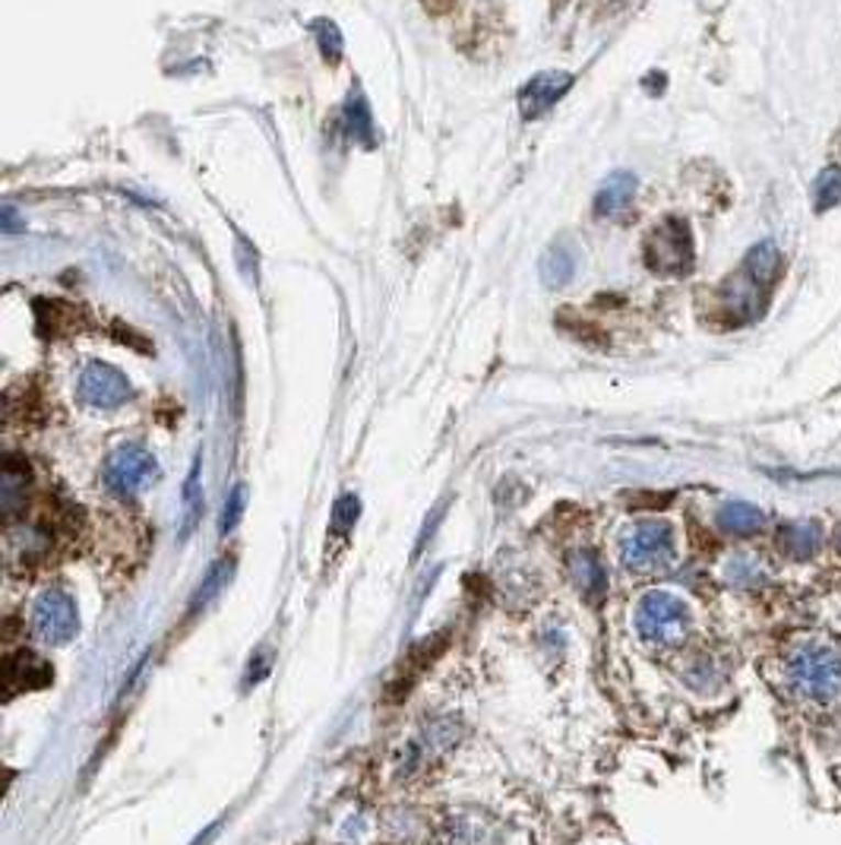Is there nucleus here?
Segmentation results:
<instances>
[{"label":"nucleus","mask_w":841,"mask_h":845,"mask_svg":"<svg viewBox=\"0 0 841 845\" xmlns=\"http://www.w3.org/2000/svg\"><path fill=\"white\" fill-rule=\"evenodd\" d=\"M633 627L642 646L659 652H674L687 646L693 637V608L674 592H645L637 602Z\"/></svg>","instance_id":"3"},{"label":"nucleus","mask_w":841,"mask_h":845,"mask_svg":"<svg viewBox=\"0 0 841 845\" xmlns=\"http://www.w3.org/2000/svg\"><path fill=\"white\" fill-rule=\"evenodd\" d=\"M225 567H229V563H225V561L212 563L209 577H206L203 583H200V590H197V595H193V608H200L206 599H209L212 592H215V590H219V586H222V583H225Z\"/></svg>","instance_id":"21"},{"label":"nucleus","mask_w":841,"mask_h":845,"mask_svg":"<svg viewBox=\"0 0 841 845\" xmlns=\"http://www.w3.org/2000/svg\"><path fill=\"white\" fill-rule=\"evenodd\" d=\"M158 475V462L143 447H118L104 462V485L118 497H133Z\"/></svg>","instance_id":"6"},{"label":"nucleus","mask_w":841,"mask_h":845,"mask_svg":"<svg viewBox=\"0 0 841 845\" xmlns=\"http://www.w3.org/2000/svg\"><path fill=\"white\" fill-rule=\"evenodd\" d=\"M538 276L547 288H563L566 282L576 276V256L569 254V248L563 244H551L544 254H541V263H538Z\"/></svg>","instance_id":"13"},{"label":"nucleus","mask_w":841,"mask_h":845,"mask_svg":"<svg viewBox=\"0 0 841 845\" xmlns=\"http://www.w3.org/2000/svg\"><path fill=\"white\" fill-rule=\"evenodd\" d=\"M200 511H203V487H200V460H197L193 469H190V475H187V485H184V526H180V536H190Z\"/></svg>","instance_id":"18"},{"label":"nucleus","mask_w":841,"mask_h":845,"mask_svg":"<svg viewBox=\"0 0 841 845\" xmlns=\"http://www.w3.org/2000/svg\"><path fill=\"white\" fill-rule=\"evenodd\" d=\"M785 691L807 706H826L841 693V649L836 643L804 637L782 659Z\"/></svg>","instance_id":"1"},{"label":"nucleus","mask_w":841,"mask_h":845,"mask_svg":"<svg viewBox=\"0 0 841 845\" xmlns=\"http://www.w3.org/2000/svg\"><path fill=\"white\" fill-rule=\"evenodd\" d=\"M26 229V219H20V212H16V206L7 204L3 206V231L7 234H16V231Z\"/></svg>","instance_id":"22"},{"label":"nucleus","mask_w":841,"mask_h":845,"mask_svg":"<svg viewBox=\"0 0 841 845\" xmlns=\"http://www.w3.org/2000/svg\"><path fill=\"white\" fill-rule=\"evenodd\" d=\"M456 3H460V0H424V7H428L431 13H436V17H440V13H450Z\"/></svg>","instance_id":"23"},{"label":"nucleus","mask_w":841,"mask_h":845,"mask_svg":"<svg viewBox=\"0 0 841 845\" xmlns=\"http://www.w3.org/2000/svg\"><path fill=\"white\" fill-rule=\"evenodd\" d=\"M569 86H573V77L563 74V70H547V74H538V77L529 79V83L522 86V92H519V111H522V118H525V121L544 118V114L569 92Z\"/></svg>","instance_id":"9"},{"label":"nucleus","mask_w":841,"mask_h":845,"mask_svg":"<svg viewBox=\"0 0 841 845\" xmlns=\"http://www.w3.org/2000/svg\"><path fill=\"white\" fill-rule=\"evenodd\" d=\"M617 555L627 573H637V577L664 573L677 561V533L664 519H639L620 536Z\"/></svg>","instance_id":"4"},{"label":"nucleus","mask_w":841,"mask_h":845,"mask_svg":"<svg viewBox=\"0 0 841 845\" xmlns=\"http://www.w3.org/2000/svg\"><path fill=\"white\" fill-rule=\"evenodd\" d=\"M645 266L659 276H687L693 270V234L684 219L671 216L649 231Z\"/></svg>","instance_id":"5"},{"label":"nucleus","mask_w":841,"mask_h":845,"mask_svg":"<svg viewBox=\"0 0 841 845\" xmlns=\"http://www.w3.org/2000/svg\"><path fill=\"white\" fill-rule=\"evenodd\" d=\"M782 270V254L772 241H760L750 248L743 263L718 288V314L728 327L753 323L765 310L768 288L775 285V276Z\"/></svg>","instance_id":"2"},{"label":"nucleus","mask_w":841,"mask_h":845,"mask_svg":"<svg viewBox=\"0 0 841 845\" xmlns=\"http://www.w3.org/2000/svg\"><path fill=\"white\" fill-rule=\"evenodd\" d=\"M839 551H841V533H839Z\"/></svg>","instance_id":"25"},{"label":"nucleus","mask_w":841,"mask_h":845,"mask_svg":"<svg viewBox=\"0 0 841 845\" xmlns=\"http://www.w3.org/2000/svg\"><path fill=\"white\" fill-rule=\"evenodd\" d=\"M48 684H52V668L35 652L20 649V652H10L3 659V691H7V696H20V693L38 691V688H48Z\"/></svg>","instance_id":"10"},{"label":"nucleus","mask_w":841,"mask_h":845,"mask_svg":"<svg viewBox=\"0 0 841 845\" xmlns=\"http://www.w3.org/2000/svg\"><path fill=\"white\" fill-rule=\"evenodd\" d=\"M130 396H133V386L128 377L104 361H92L79 374V403L89 409H121Z\"/></svg>","instance_id":"8"},{"label":"nucleus","mask_w":841,"mask_h":845,"mask_svg":"<svg viewBox=\"0 0 841 845\" xmlns=\"http://www.w3.org/2000/svg\"><path fill=\"white\" fill-rule=\"evenodd\" d=\"M841 204V165H826L814 184V209L829 212Z\"/></svg>","instance_id":"16"},{"label":"nucleus","mask_w":841,"mask_h":845,"mask_svg":"<svg viewBox=\"0 0 841 845\" xmlns=\"http://www.w3.org/2000/svg\"><path fill=\"white\" fill-rule=\"evenodd\" d=\"M357 511H361V504H357L355 494H342L335 501V507H332V529L335 533H348L357 523Z\"/></svg>","instance_id":"19"},{"label":"nucleus","mask_w":841,"mask_h":845,"mask_svg":"<svg viewBox=\"0 0 841 845\" xmlns=\"http://www.w3.org/2000/svg\"><path fill=\"white\" fill-rule=\"evenodd\" d=\"M310 32H313V39H317V48H320V54H323V61L335 67V64L342 61V52H345L342 29L335 26L332 20H313Z\"/></svg>","instance_id":"17"},{"label":"nucleus","mask_w":841,"mask_h":845,"mask_svg":"<svg viewBox=\"0 0 841 845\" xmlns=\"http://www.w3.org/2000/svg\"><path fill=\"white\" fill-rule=\"evenodd\" d=\"M569 570H573V577H576V586L586 592V595L598 599V595L605 592L608 577H605V567H601V561H598L591 551H576V555H573V561H569Z\"/></svg>","instance_id":"14"},{"label":"nucleus","mask_w":841,"mask_h":845,"mask_svg":"<svg viewBox=\"0 0 841 845\" xmlns=\"http://www.w3.org/2000/svg\"><path fill=\"white\" fill-rule=\"evenodd\" d=\"M718 523H721L728 533H734V536H750V533L763 529L765 516L763 511H756L753 504H728V507H721V513H718Z\"/></svg>","instance_id":"15"},{"label":"nucleus","mask_w":841,"mask_h":845,"mask_svg":"<svg viewBox=\"0 0 841 845\" xmlns=\"http://www.w3.org/2000/svg\"><path fill=\"white\" fill-rule=\"evenodd\" d=\"M637 175L630 172H613L611 178L601 184L598 197H595V216L601 219H613V216H623L633 197H637Z\"/></svg>","instance_id":"11"},{"label":"nucleus","mask_w":841,"mask_h":845,"mask_svg":"<svg viewBox=\"0 0 841 845\" xmlns=\"http://www.w3.org/2000/svg\"><path fill=\"white\" fill-rule=\"evenodd\" d=\"M244 501H247V487L237 485L231 491V497L225 501V516H222V533H231L234 526H237V519H241V513H244Z\"/></svg>","instance_id":"20"},{"label":"nucleus","mask_w":841,"mask_h":845,"mask_svg":"<svg viewBox=\"0 0 841 845\" xmlns=\"http://www.w3.org/2000/svg\"><path fill=\"white\" fill-rule=\"evenodd\" d=\"M32 627L42 640L52 643V646L70 643L79 630L77 602L64 590L42 592L32 605Z\"/></svg>","instance_id":"7"},{"label":"nucleus","mask_w":841,"mask_h":845,"mask_svg":"<svg viewBox=\"0 0 841 845\" xmlns=\"http://www.w3.org/2000/svg\"><path fill=\"white\" fill-rule=\"evenodd\" d=\"M342 118H345V128H348L355 143H361L364 150L377 146V124H374V114H370V105L364 99V92H357V89L348 92Z\"/></svg>","instance_id":"12"},{"label":"nucleus","mask_w":841,"mask_h":845,"mask_svg":"<svg viewBox=\"0 0 841 845\" xmlns=\"http://www.w3.org/2000/svg\"><path fill=\"white\" fill-rule=\"evenodd\" d=\"M563 3H566V0H554V7H563Z\"/></svg>","instance_id":"24"}]
</instances>
